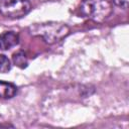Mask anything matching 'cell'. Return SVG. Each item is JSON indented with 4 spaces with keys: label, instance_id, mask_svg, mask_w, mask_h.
<instances>
[{
    "label": "cell",
    "instance_id": "obj_8",
    "mask_svg": "<svg viewBox=\"0 0 129 129\" xmlns=\"http://www.w3.org/2000/svg\"><path fill=\"white\" fill-rule=\"evenodd\" d=\"M114 4L120 8L126 9L128 7V0H113Z\"/></svg>",
    "mask_w": 129,
    "mask_h": 129
},
{
    "label": "cell",
    "instance_id": "obj_6",
    "mask_svg": "<svg viewBox=\"0 0 129 129\" xmlns=\"http://www.w3.org/2000/svg\"><path fill=\"white\" fill-rule=\"evenodd\" d=\"M12 59H13V62L14 64H16L17 67L21 68V69H24L27 67V63H28V60H27V56L26 54L23 52V51H17L13 54L12 56Z\"/></svg>",
    "mask_w": 129,
    "mask_h": 129
},
{
    "label": "cell",
    "instance_id": "obj_4",
    "mask_svg": "<svg viewBox=\"0 0 129 129\" xmlns=\"http://www.w3.org/2000/svg\"><path fill=\"white\" fill-rule=\"evenodd\" d=\"M19 41V36L14 31H6L0 34V49L6 50L15 46Z\"/></svg>",
    "mask_w": 129,
    "mask_h": 129
},
{
    "label": "cell",
    "instance_id": "obj_5",
    "mask_svg": "<svg viewBox=\"0 0 129 129\" xmlns=\"http://www.w3.org/2000/svg\"><path fill=\"white\" fill-rule=\"evenodd\" d=\"M17 93V87L14 84L0 81V98L11 99Z\"/></svg>",
    "mask_w": 129,
    "mask_h": 129
},
{
    "label": "cell",
    "instance_id": "obj_1",
    "mask_svg": "<svg viewBox=\"0 0 129 129\" xmlns=\"http://www.w3.org/2000/svg\"><path fill=\"white\" fill-rule=\"evenodd\" d=\"M29 33L33 36H38L47 44H54L61 41L70 34V27L60 22L49 21L43 23H35L28 27Z\"/></svg>",
    "mask_w": 129,
    "mask_h": 129
},
{
    "label": "cell",
    "instance_id": "obj_9",
    "mask_svg": "<svg viewBox=\"0 0 129 129\" xmlns=\"http://www.w3.org/2000/svg\"><path fill=\"white\" fill-rule=\"evenodd\" d=\"M0 127H1V125H0Z\"/></svg>",
    "mask_w": 129,
    "mask_h": 129
},
{
    "label": "cell",
    "instance_id": "obj_7",
    "mask_svg": "<svg viewBox=\"0 0 129 129\" xmlns=\"http://www.w3.org/2000/svg\"><path fill=\"white\" fill-rule=\"evenodd\" d=\"M10 70H11V62L9 58L4 54H0V73L6 74Z\"/></svg>",
    "mask_w": 129,
    "mask_h": 129
},
{
    "label": "cell",
    "instance_id": "obj_2",
    "mask_svg": "<svg viewBox=\"0 0 129 129\" xmlns=\"http://www.w3.org/2000/svg\"><path fill=\"white\" fill-rule=\"evenodd\" d=\"M80 12L95 22H103L111 15L112 5L108 0H82Z\"/></svg>",
    "mask_w": 129,
    "mask_h": 129
},
{
    "label": "cell",
    "instance_id": "obj_3",
    "mask_svg": "<svg viewBox=\"0 0 129 129\" xmlns=\"http://www.w3.org/2000/svg\"><path fill=\"white\" fill-rule=\"evenodd\" d=\"M31 4L28 0H0V14L8 18H21L29 13Z\"/></svg>",
    "mask_w": 129,
    "mask_h": 129
}]
</instances>
